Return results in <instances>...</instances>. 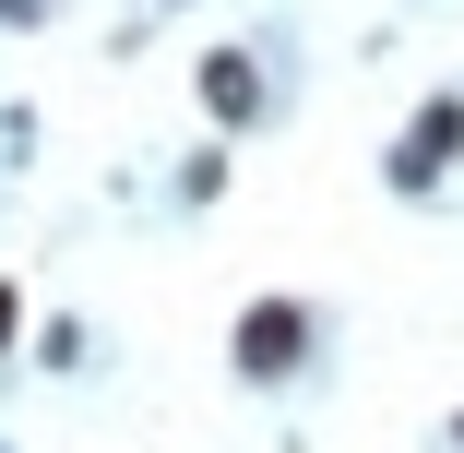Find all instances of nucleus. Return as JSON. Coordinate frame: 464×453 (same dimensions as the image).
<instances>
[{
  "label": "nucleus",
  "mask_w": 464,
  "mask_h": 453,
  "mask_svg": "<svg viewBox=\"0 0 464 453\" xmlns=\"http://www.w3.org/2000/svg\"><path fill=\"white\" fill-rule=\"evenodd\" d=\"M203 120L215 132H250L262 120V60L250 48H203Z\"/></svg>",
  "instance_id": "nucleus-3"
},
{
  "label": "nucleus",
  "mask_w": 464,
  "mask_h": 453,
  "mask_svg": "<svg viewBox=\"0 0 464 453\" xmlns=\"http://www.w3.org/2000/svg\"><path fill=\"white\" fill-rule=\"evenodd\" d=\"M452 155H464V96H429V108H417V132H405L382 167H393V192H429Z\"/></svg>",
  "instance_id": "nucleus-2"
},
{
  "label": "nucleus",
  "mask_w": 464,
  "mask_h": 453,
  "mask_svg": "<svg viewBox=\"0 0 464 453\" xmlns=\"http://www.w3.org/2000/svg\"><path fill=\"white\" fill-rule=\"evenodd\" d=\"M13 334H24V287L0 275V346H13Z\"/></svg>",
  "instance_id": "nucleus-4"
},
{
  "label": "nucleus",
  "mask_w": 464,
  "mask_h": 453,
  "mask_svg": "<svg viewBox=\"0 0 464 453\" xmlns=\"http://www.w3.org/2000/svg\"><path fill=\"white\" fill-rule=\"evenodd\" d=\"M452 453H464V418H452Z\"/></svg>",
  "instance_id": "nucleus-5"
},
{
  "label": "nucleus",
  "mask_w": 464,
  "mask_h": 453,
  "mask_svg": "<svg viewBox=\"0 0 464 453\" xmlns=\"http://www.w3.org/2000/svg\"><path fill=\"white\" fill-rule=\"evenodd\" d=\"M310 370V299H250L238 310V382H298Z\"/></svg>",
  "instance_id": "nucleus-1"
}]
</instances>
